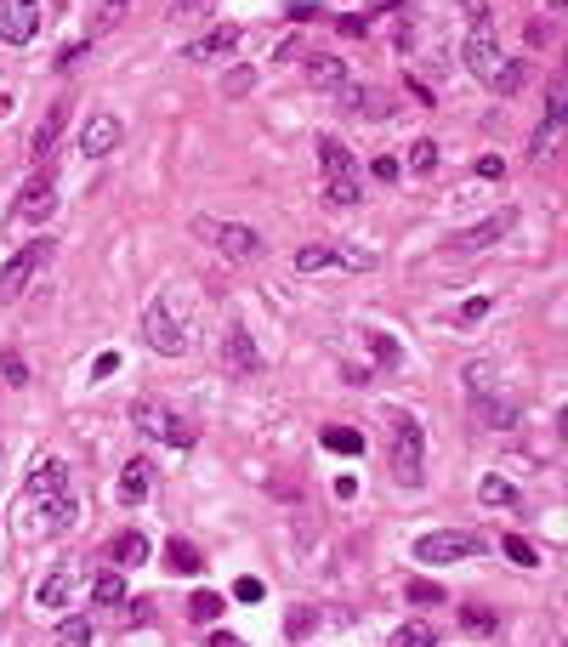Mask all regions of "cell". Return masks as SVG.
<instances>
[{"mask_svg": "<svg viewBox=\"0 0 568 647\" xmlns=\"http://www.w3.org/2000/svg\"><path fill=\"white\" fill-rule=\"evenodd\" d=\"M194 233L199 239H211L228 262H262V250H267V239L250 228V222H211V216H199Z\"/></svg>", "mask_w": 568, "mask_h": 647, "instance_id": "obj_4", "label": "cell"}, {"mask_svg": "<svg viewBox=\"0 0 568 647\" xmlns=\"http://www.w3.org/2000/svg\"><path fill=\"white\" fill-rule=\"evenodd\" d=\"M262 596H267V585H262V579H239V585H233V602H245V608H250V602H262Z\"/></svg>", "mask_w": 568, "mask_h": 647, "instance_id": "obj_38", "label": "cell"}, {"mask_svg": "<svg viewBox=\"0 0 568 647\" xmlns=\"http://www.w3.org/2000/svg\"><path fill=\"white\" fill-rule=\"evenodd\" d=\"M472 551H483L478 534H466V528H432L415 540V557L432 562V568H449V562H466Z\"/></svg>", "mask_w": 568, "mask_h": 647, "instance_id": "obj_7", "label": "cell"}, {"mask_svg": "<svg viewBox=\"0 0 568 647\" xmlns=\"http://www.w3.org/2000/svg\"><path fill=\"white\" fill-rule=\"evenodd\" d=\"M142 341L148 352H160V358H182L188 352V330H182V318L171 301H154L148 313H142Z\"/></svg>", "mask_w": 568, "mask_h": 647, "instance_id": "obj_6", "label": "cell"}, {"mask_svg": "<svg viewBox=\"0 0 568 647\" xmlns=\"http://www.w3.org/2000/svg\"><path fill=\"white\" fill-rule=\"evenodd\" d=\"M563 114H568V86H563V80H551V91H546V125H551V131L563 125Z\"/></svg>", "mask_w": 568, "mask_h": 647, "instance_id": "obj_36", "label": "cell"}, {"mask_svg": "<svg viewBox=\"0 0 568 647\" xmlns=\"http://www.w3.org/2000/svg\"><path fill=\"white\" fill-rule=\"evenodd\" d=\"M472 403H478L483 426H495V432L517 426V403H512V398H500V392H483V398H472Z\"/></svg>", "mask_w": 568, "mask_h": 647, "instance_id": "obj_23", "label": "cell"}, {"mask_svg": "<svg viewBox=\"0 0 568 647\" xmlns=\"http://www.w3.org/2000/svg\"><path fill=\"white\" fill-rule=\"evenodd\" d=\"M131 415H137V432H148V438L171 443V449H194V426L177 420L171 409H160V403H137Z\"/></svg>", "mask_w": 568, "mask_h": 647, "instance_id": "obj_8", "label": "cell"}, {"mask_svg": "<svg viewBox=\"0 0 568 647\" xmlns=\"http://www.w3.org/2000/svg\"><path fill=\"white\" fill-rule=\"evenodd\" d=\"M364 341H370V347H375V358H381V364H387V369H398V364H404V347H398L392 335L370 330V335H364Z\"/></svg>", "mask_w": 568, "mask_h": 647, "instance_id": "obj_34", "label": "cell"}, {"mask_svg": "<svg viewBox=\"0 0 568 647\" xmlns=\"http://www.w3.org/2000/svg\"><path fill=\"white\" fill-rule=\"evenodd\" d=\"M57 647H91V619L86 613H69V619L57 625Z\"/></svg>", "mask_w": 568, "mask_h": 647, "instance_id": "obj_29", "label": "cell"}, {"mask_svg": "<svg viewBox=\"0 0 568 647\" xmlns=\"http://www.w3.org/2000/svg\"><path fill=\"white\" fill-rule=\"evenodd\" d=\"M211 647H245V636H233V630H216Z\"/></svg>", "mask_w": 568, "mask_h": 647, "instance_id": "obj_48", "label": "cell"}, {"mask_svg": "<svg viewBox=\"0 0 568 647\" xmlns=\"http://www.w3.org/2000/svg\"><path fill=\"white\" fill-rule=\"evenodd\" d=\"M319 443L330 449V455H364V438H358L353 426H324Z\"/></svg>", "mask_w": 568, "mask_h": 647, "instance_id": "obj_27", "label": "cell"}, {"mask_svg": "<svg viewBox=\"0 0 568 647\" xmlns=\"http://www.w3.org/2000/svg\"><path fill=\"white\" fill-rule=\"evenodd\" d=\"M0 466H6V449H0Z\"/></svg>", "mask_w": 568, "mask_h": 647, "instance_id": "obj_50", "label": "cell"}, {"mask_svg": "<svg viewBox=\"0 0 568 647\" xmlns=\"http://www.w3.org/2000/svg\"><path fill=\"white\" fill-rule=\"evenodd\" d=\"M466 630H483V636H489V630H495V613H483V608H466Z\"/></svg>", "mask_w": 568, "mask_h": 647, "instance_id": "obj_41", "label": "cell"}, {"mask_svg": "<svg viewBox=\"0 0 568 647\" xmlns=\"http://www.w3.org/2000/svg\"><path fill=\"white\" fill-rule=\"evenodd\" d=\"M302 74H307V86L313 91H341L347 86V57L341 52H313L302 63Z\"/></svg>", "mask_w": 568, "mask_h": 647, "instance_id": "obj_16", "label": "cell"}, {"mask_svg": "<svg viewBox=\"0 0 568 647\" xmlns=\"http://www.w3.org/2000/svg\"><path fill=\"white\" fill-rule=\"evenodd\" d=\"M125 596H131V591H125L120 568H103V574L91 579V602H97V608H108V613H114V608H125Z\"/></svg>", "mask_w": 568, "mask_h": 647, "instance_id": "obj_22", "label": "cell"}, {"mask_svg": "<svg viewBox=\"0 0 568 647\" xmlns=\"http://www.w3.org/2000/svg\"><path fill=\"white\" fill-rule=\"evenodd\" d=\"M500 171H506V165H500V159H495V154H483V159H478V176H489V182H495V176H500Z\"/></svg>", "mask_w": 568, "mask_h": 647, "instance_id": "obj_47", "label": "cell"}, {"mask_svg": "<svg viewBox=\"0 0 568 647\" xmlns=\"http://www.w3.org/2000/svg\"><path fill=\"white\" fill-rule=\"evenodd\" d=\"M52 210H57V182L52 176H29L23 193H18V205H12V216H18V222H46Z\"/></svg>", "mask_w": 568, "mask_h": 647, "instance_id": "obj_10", "label": "cell"}, {"mask_svg": "<svg viewBox=\"0 0 568 647\" xmlns=\"http://www.w3.org/2000/svg\"><path fill=\"white\" fill-rule=\"evenodd\" d=\"M523 80H529V63H523V57H500V69L489 74V86H495V97H512V91L523 86Z\"/></svg>", "mask_w": 568, "mask_h": 647, "instance_id": "obj_25", "label": "cell"}, {"mask_svg": "<svg viewBox=\"0 0 568 647\" xmlns=\"http://www.w3.org/2000/svg\"><path fill=\"white\" fill-rule=\"evenodd\" d=\"M319 267H370L364 250H336V245H302L296 250V273H319Z\"/></svg>", "mask_w": 568, "mask_h": 647, "instance_id": "obj_13", "label": "cell"}, {"mask_svg": "<svg viewBox=\"0 0 568 647\" xmlns=\"http://www.w3.org/2000/svg\"><path fill=\"white\" fill-rule=\"evenodd\" d=\"M148 489H154V460H125L120 472V506H142L148 500Z\"/></svg>", "mask_w": 568, "mask_h": 647, "instance_id": "obj_20", "label": "cell"}, {"mask_svg": "<svg viewBox=\"0 0 568 647\" xmlns=\"http://www.w3.org/2000/svg\"><path fill=\"white\" fill-rule=\"evenodd\" d=\"M114 369H120V358H114V352H103V358H97V369H91V381H108Z\"/></svg>", "mask_w": 568, "mask_h": 647, "instance_id": "obj_44", "label": "cell"}, {"mask_svg": "<svg viewBox=\"0 0 568 647\" xmlns=\"http://www.w3.org/2000/svg\"><path fill=\"white\" fill-rule=\"evenodd\" d=\"M69 523H74L69 466L57 455H40L35 466H29V477H23L18 500H12V534H18V545H46Z\"/></svg>", "mask_w": 568, "mask_h": 647, "instance_id": "obj_1", "label": "cell"}, {"mask_svg": "<svg viewBox=\"0 0 568 647\" xmlns=\"http://www.w3.org/2000/svg\"><path fill=\"white\" fill-rule=\"evenodd\" d=\"M63 125H69V103H52V108H46V120L35 125V142H29L35 165H46V159L57 154V142H63Z\"/></svg>", "mask_w": 568, "mask_h": 647, "instance_id": "obj_18", "label": "cell"}, {"mask_svg": "<svg viewBox=\"0 0 568 647\" xmlns=\"http://www.w3.org/2000/svg\"><path fill=\"white\" fill-rule=\"evenodd\" d=\"M461 63L472 74H478V80H489V74L500 69V40H495V29H489V23H478V29H472V35H466V46H461Z\"/></svg>", "mask_w": 568, "mask_h": 647, "instance_id": "obj_11", "label": "cell"}, {"mask_svg": "<svg viewBox=\"0 0 568 647\" xmlns=\"http://www.w3.org/2000/svg\"><path fill=\"white\" fill-rule=\"evenodd\" d=\"M148 562V540L137 528H125L120 540H108V568H142Z\"/></svg>", "mask_w": 568, "mask_h": 647, "instance_id": "obj_21", "label": "cell"}, {"mask_svg": "<svg viewBox=\"0 0 568 647\" xmlns=\"http://www.w3.org/2000/svg\"><path fill=\"white\" fill-rule=\"evenodd\" d=\"M319 165H324V199H330V205H358V199H364L358 165L336 137H319Z\"/></svg>", "mask_w": 568, "mask_h": 647, "instance_id": "obj_3", "label": "cell"}, {"mask_svg": "<svg viewBox=\"0 0 568 647\" xmlns=\"http://www.w3.org/2000/svg\"><path fill=\"white\" fill-rule=\"evenodd\" d=\"M222 364H228L233 375H256V369H262V352H256V341H250L245 324H228V341H222Z\"/></svg>", "mask_w": 568, "mask_h": 647, "instance_id": "obj_15", "label": "cell"}, {"mask_svg": "<svg viewBox=\"0 0 568 647\" xmlns=\"http://www.w3.org/2000/svg\"><path fill=\"white\" fill-rule=\"evenodd\" d=\"M120 137H125V125L114 120V114H91L86 131H80V154H86V159H108L114 148H120Z\"/></svg>", "mask_w": 568, "mask_h": 647, "instance_id": "obj_12", "label": "cell"}, {"mask_svg": "<svg viewBox=\"0 0 568 647\" xmlns=\"http://www.w3.org/2000/svg\"><path fill=\"white\" fill-rule=\"evenodd\" d=\"M517 222V210H495V216H483V222H472L466 233H455V250H489L500 239V233Z\"/></svg>", "mask_w": 568, "mask_h": 647, "instance_id": "obj_19", "label": "cell"}, {"mask_svg": "<svg viewBox=\"0 0 568 647\" xmlns=\"http://www.w3.org/2000/svg\"><path fill=\"white\" fill-rule=\"evenodd\" d=\"M483 313H489V301H483V296H478V301H466V307H461V324H478Z\"/></svg>", "mask_w": 568, "mask_h": 647, "instance_id": "obj_45", "label": "cell"}, {"mask_svg": "<svg viewBox=\"0 0 568 647\" xmlns=\"http://www.w3.org/2000/svg\"><path fill=\"white\" fill-rule=\"evenodd\" d=\"M222 608H228V596H216V591L188 596V613H194L199 625H216V619H222Z\"/></svg>", "mask_w": 568, "mask_h": 647, "instance_id": "obj_31", "label": "cell"}, {"mask_svg": "<svg viewBox=\"0 0 568 647\" xmlns=\"http://www.w3.org/2000/svg\"><path fill=\"white\" fill-rule=\"evenodd\" d=\"M120 12H125V0H108V18H120Z\"/></svg>", "mask_w": 568, "mask_h": 647, "instance_id": "obj_49", "label": "cell"}, {"mask_svg": "<svg viewBox=\"0 0 568 647\" xmlns=\"http://www.w3.org/2000/svg\"><path fill=\"white\" fill-rule=\"evenodd\" d=\"M74 579H80V568H74V557L69 562H57L52 574L35 585V602L40 608H69V596H74Z\"/></svg>", "mask_w": 568, "mask_h": 647, "instance_id": "obj_17", "label": "cell"}, {"mask_svg": "<svg viewBox=\"0 0 568 647\" xmlns=\"http://www.w3.org/2000/svg\"><path fill=\"white\" fill-rule=\"evenodd\" d=\"M409 171H415V176H432V171H438V142H432V137L409 142Z\"/></svg>", "mask_w": 568, "mask_h": 647, "instance_id": "obj_32", "label": "cell"}, {"mask_svg": "<svg viewBox=\"0 0 568 647\" xmlns=\"http://www.w3.org/2000/svg\"><path fill=\"white\" fill-rule=\"evenodd\" d=\"M461 6H466V18H472V29L489 23V0H461Z\"/></svg>", "mask_w": 568, "mask_h": 647, "instance_id": "obj_43", "label": "cell"}, {"mask_svg": "<svg viewBox=\"0 0 568 647\" xmlns=\"http://www.w3.org/2000/svg\"><path fill=\"white\" fill-rule=\"evenodd\" d=\"M250 86H256V69H233L222 91H228V97H239V91H250Z\"/></svg>", "mask_w": 568, "mask_h": 647, "instance_id": "obj_40", "label": "cell"}, {"mask_svg": "<svg viewBox=\"0 0 568 647\" xmlns=\"http://www.w3.org/2000/svg\"><path fill=\"white\" fill-rule=\"evenodd\" d=\"M404 596H409V602H415V608H438V602H444V585H432V579H409V585H404Z\"/></svg>", "mask_w": 568, "mask_h": 647, "instance_id": "obj_33", "label": "cell"}, {"mask_svg": "<svg viewBox=\"0 0 568 647\" xmlns=\"http://www.w3.org/2000/svg\"><path fill=\"white\" fill-rule=\"evenodd\" d=\"M336 97L353 108V114H370V120H375V114H392V97H381V91H353V86H341Z\"/></svg>", "mask_w": 568, "mask_h": 647, "instance_id": "obj_26", "label": "cell"}, {"mask_svg": "<svg viewBox=\"0 0 568 647\" xmlns=\"http://www.w3.org/2000/svg\"><path fill=\"white\" fill-rule=\"evenodd\" d=\"M478 500H483V506H495V511H512V506H523V494H517L512 483H506V477H495V472H489V477H483V483H478Z\"/></svg>", "mask_w": 568, "mask_h": 647, "instance_id": "obj_24", "label": "cell"}, {"mask_svg": "<svg viewBox=\"0 0 568 647\" xmlns=\"http://www.w3.org/2000/svg\"><path fill=\"white\" fill-rule=\"evenodd\" d=\"M52 256H57V239H35V245H23L12 262L0 267V301H18L23 290L46 273V262H52Z\"/></svg>", "mask_w": 568, "mask_h": 647, "instance_id": "obj_5", "label": "cell"}, {"mask_svg": "<svg viewBox=\"0 0 568 647\" xmlns=\"http://www.w3.org/2000/svg\"><path fill=\"white\" fill-rule=\"evenodd\" d=\"M165 568H171V574H199V568H205V557H199L188 540H171V545H165Z\"/></svg>", "mask_w": 568, "mask_h": 647, "instance_id": "obj_28", "label": "cell"}, {"mask_svg": "<svg viewBox=\"0 0 568 647\" xmlns=\"http://www.w3.org/2000/svg\"><path fill=\"white\" fill-rule=\"evenodd\" d=\"M387 647H438V636H432V625H421V619H409V625L392 630Z\"/></svg>", "mask_w": 568, "mask_h": 647, "instance_id": "obj_30", "label": "cell"}, {"mask_svg": "<svg viewBox=\"0 0 568 647\" xmlns=\"http://www.w3.org/2000/svg\"><path fill=\"white\" fill-rule=\"evenodd\" d=\"M233 46H239V29H233V23H216L211 35L188 40V46H182V57H188V63H222Z\"/></svg>", "mask_w": 568, "mask_h": 647, "instance_id": "obj_14", "label": "cell"}, {"mask_svg": "<svg viewBox=\"0 0 568 647\" xmlns=\"http://www.w3.org/2000/svg\"><path fill=\"white\" fill-rule=\"evenodd\" d=\"M0 369H6V386H29V364L18 352H0Z\"/></svg>", "mask_w": 568, "mask_h": 647, "instance_id": "obj_37", "label": "cell"}, {"mask_svg": "<svg viewBox=\"0 0 568 647\" xmlns=\"http://www.w3.org/2000/svg\"><path fill=\"white\" fill-rule=\"evenodd\" d=\"M387 460L404 489H421L426 483V432H421V420L409 415V409H398V403L387 409Z\"/></svg>", "mask_w": 568, "mask_h": 647, "instance_id": "obj_2", "label": "cell"}, {"mask_svg": "<svg viewBox=\"0 0 568 647\" xmlns=\"http://www.w3.org/2000/svg\"><path fill=\"white\" fill-rule=\"evenodd\" d=\"M313 630V608H296L290 613V636H307Z\"/></svg>", "mask_w": 568, "mask_h": 647, "instance_id": "obj_42", "label": "cell"}, {"mask_svg": "<svg viewBox=\"0 0 568 647\" xmlns=\"http://www.w3.org/2000/svg\"><path fill=\"white\" fill-rule=\"evenodd\" d=\"M40 35V0H0V40L29 46Z\"/></svg>", "mask_w": 568, "mask_h": 647, "instance_id": "obj_9", "label": "cell"}, {"mask_svg": "<svg viewBox=\"0 0 568 647\" xmlns=\"http://www.w3.org/2000/svg\"><path fill=\"white\" fill-rule=\"evenodd\" d=\"M500 545H506V557H512L517 568H540V551H534V545L523 540V534H506Z\"/></svg>", "mask_w": 568, "mask_h": 647, "instance_id": "obj_35", "label": "cell"}, {"mask_svg": "<svg viewBox=\"0 0 568 647\" xmlns=\"http://www.w3.org/2000/svg\"><path fill=\"white\" fill-rule=\"evenodd\" d=\"M199 12H211V0H182L177 18H199Z\"/></svg>", "mask_w": 568, "mask_h": 647, "instance_id": "obj_46", "label": "cell"}, {"mask_svg": "<svg viewBox=\"0 0 568 647\" xmlns=\"http://www.w3.org/2000/svg\"><path fill=\"white\" fill-rule=\"evenodd\" d=\"M370 176H375V182H387V188H392V182H398V159H392V154H381V159H375V165H370Z\"/></svg>", "mask_w": 568, "mask_h": 647, "instance_id": "obj_39", "label": "cell"}]
</instances>
